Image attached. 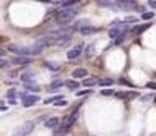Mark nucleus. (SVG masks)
Here are the masks:
<instances>
[{
    "label": "nucleus",
    "instance_id": "obj_17",
    "mask_svg": "<svg viewBox=\"0 0 156 136\" xmlns=\"http://www.w3.org/2000/svg\"><path fill=\"white\" fill-rule=\"evenodd\" d=\"M114 96L119 97V99H127V97H130V92H127V91H117V92H114Z\"/></svg>",
    "mask_w": 156,
    "mask_h": 136
},
{
    "label": "nucleus",
    "instance_id": "obj_16",
    "mask_svg": "<svg viewBox=\"0 0 156 136\" xmlns=\"http://www.w3.org/2000/svg\"><path fill=\"white\" fill-rule=\"evenodd\" d=\"M94 84H98V78H86V80L83 81V86H88V87H91Z\"/></svg>",
    "mask_w": 156,
    "mask_h": 136
},
{
    "label": "nucleus",
    "instance_id": "obj_18",
    "mask_svg": "<svg viewBox=\"0 0 156 136\" xmlns=\"http://www.w3.org/2000/svg\"><path fill=\"white\" fill-rule=\"evenodd\" d=\"M68 133V128H65V126H62V128H57L55 130V136H65Z\"/></svg>",
    "mask_w": 156,
    "mask_h": 136
},
{
    "label": "nucleus",
    "instance_id": "obj_30",
    "mask_svg": "<svg viewBox=\"0 0 156 136\" xmlns=\"http://www.w3.org/2000/svg\"><path fill=\"white\" fill-rule=\"evenodd\" d=\"M124 39H125V36H124V37H119V39H115V41H114V44H115V46H119V44H120L122 41H124Z\"/></svg>",
    "mask_w": 156,
    "mask_h": 136
},
{
    "label": "nucleus",
    "instance_id": "obj_10",
    "mask_svg": "<svg viewBox=\"0 0 156 136\" xmlns=\"http://www.w3.org/2000/svg\"><path fill=\"white\" fill-rule=\"evenodd\" d=\"M86 76H88V71L85 70V68H76V70L73 71V78H75V81L80 80V78H86Z\"/></svg>",
    "mask_w": 156,
    "mask_h": 136
},
{
    "label": "nucleus",
    "instance_id": "obj_25",
    "mask_svg": "<svg viewBox=\"0 0 156 136\" xmlns=\"http://www.w3.org/2000/svg\"><path fill=\"white\" fill-rule=\"evenodd\" d=\"M119 83H124L125 86H132V83H130V81H127L125 78H119Z\"/></svg>",
    "mask_w": 156,
    "mask_h": 136
},
{
    "label": "nucleus",
    "instance_id": "obj_7",
    "mask_svg": "<svg viewBox=\"0 0 156 136\" xmlns=\"http://www.w3.org/2000/svg\"><path fill=\"white\" fill-rule=\"evenodd\" d=\"M58 123H60V118L58 117H51V118L46 120V128H52V130H57L58 128Z\"/></svg>",
    "mask_w": 156,
    "mask_h": 136
},
{
    "label": "nucleus",
    "instance_id": "obj_5",
    "mask_svg": "<svg viewBox=\"0 0 156 136\" xmlns=\"http://www.w3.org/2000/svg\"><path fill=\"white\" fill-rule=\"evenodd\" d=\"M127 34V29H124V28H111L109 29V37L111 39H119V37H124Z\"/></svg>",
    "mask_w": 156,
    "mask_h": 136
},
{
    "label": "nucleus",
    "instance_id": "obj_6",
    "mask_svg": "<svg viewBox=\"0 0 156 136\" xmlns=\"http://www.w3.org/2000/svg\"><path fill=\"white\" fill-rule=\"evenodd\" d=\"M81 52H83V44H78V46H75L73 50H70L67 53V58L68 60H75V58H78L81 55Z\"/></svg>",
    "mask_w": 156,
    "mask_h": 136
},
{
    "label": "nucleus",
    "instance_id": "obj_31",
    "mask_svg": "<svg viewBox=\"0 0 156 136\" xmlns=\"http://www.w3.org/2000/svg\"><path fill=\"white\" fill-rule=\"evenodd\" d=\"M5 53H7V50H3V49L0 47V58H3V57H5Z\"/></svg>",
    "mask_w": 156,
    "mask_h": 136
},
{
    "label": "nucleus",
    "instance_id": "obj_8",
    "mask_svg": "<svg viewBox=\"0 0 156 136\" xmlns=\"http://www.w3.org/2000/svg\"><path fill=\"white\" fill-rule=\"evenodd\" d=\"M81 34H85V36H88V34H94L99 31V28H96V26H81L80 29H78Z\"/></svg>",
    "mask_w": 156,
    "mask_h": 136
},
{
    "label": "nucleus",
    "instance_id": "obj_13",
    "mask_svg": "<svg viewBox=\"0 0 156 136\" xmlns=\"http://www.w3.org/2000/svg\"><path fill=\"white\" fill-rule=\"evenodd\" d=\"M98 84L99 86H111V84H114V80L112 78H102V80H98Z\"/></svg>",
    "mask_w": 156,
    "mask_h": 136
},
{
    "label": "nucleus",
    "instance_id": "obj_14",
    "mask_svg": "<svg viewBox=\"0 0 156 136\" xmlns=\"http://www.w3.org/2000/svg\"><path fill=\"white\" fill-rule=\"evenodd\" d=\"M63 84H65V81H60V80H57V81H54L51 86H49V91H55L58 89V87H62Z\"/></svg>",
    "mask_w": 156,
    "mask_h": 136
},
{
    "label": "nucleus",
    "instance_id": "obj_29",
    "mask_svg": "<svg viewBox=\"0 0 156 136\" xmlns=\"http://www.w3.org/2000/svg\"><path fill=\"white\" fill-rule=\"evenodd\" d=\"M3 66H7V60H5V58H0V68H3Z\"/></svg>",
    "mask_w": 156,
    "mask_h": 136
},
{
    "label": "nucleus",
    "instance_id": "obj_9",
    "mask_svg": "<svg viewBox=\"0 0 156 136\" xmlns=\"http://www.w3.org/2000/svg\"><path fill=\"white\" fill-rule=\"evenodd\" d=\"M12 62L15 63V65H26V63H31L33 62V58L31 57H15Z\"/></svg>",
    "mask_w": 156,
    "mask_h": 136
},
{
    "label": "nucleus",
    "instance_id": "obj_26",
    "mask_svg": "<svg viewBox=\"0 0 156 136\" xmlns=\"http://www.w3.org/2000/svg\"><path fill=\"white\" fill-rule=\"evenodd\" d=\"M86 53H88V55H93V53H94V47L90 46V47L86 49Z\"/></svg>",
    "mask_w": 156,
    "mask_h": 136
},
{
    "label": "nucleus",
    "instance_id": "obj_12",
    "mask_svg": "<svg viewBox=\"0 0 156 136\" xmlns=\"http://www.w3.org/2000/svg\"><path fill=\"white\" fill-rule=\"evenodd\" d=\"M65 84H67L68 89H78V87H80V83L75 81V80H67Z\"/></svg>",
    "mask_w": 156,
    "mask_h": 136
},
{
    "label": "nucleus",
    "instance_id": "obj_19",
    "mask_svg": "<svg viewBox=\"0 0 156 136\" xmlns=\"http://www.w3.org/2000/svg\"><path fill=\"white\" fill-rule=\"evenodd\" d=\"M44 65H46L47 68H51V70H54V71H57L58 68H60V65H57V63H51V62H44Z\"/></svg>",
    "mask_w": 156,
    "mask_h": 136
},
{
    "label": "nucleus",
    "instance_id": "obj_28",
    "mask_svg": "<svg viewBox=\"0 0 156 136\" xmlns=\"http://www.w3.org/2000/svg\"><path fill=\"white\" fill-rule=\"evenodd\" d=\"M55 105L63 107V105H67V100H63V99H62V100H57V102H55Z\"/></svg>",
    "mask_w": 156,
    "mask_h": 136
},
{
    "label": "nucleus",
    "instance_id": "obj_21",
    "mask_svg": "<svg viewBox=\"0 0 156 136\" xmlns=\"http://www.w3.org/2000/svg\"><path fill=\"white\" fill-rule=\"evenodd\" d=\"M15 96H18V92H16V89H10V91L7 92V97H8L10 100H13V97H15Z\"/></svg>",
    "mask_w": 156,
    "mask_h": 136
},
{
    "label": "nucleus",
    "instance_id": "obj_11",
    "mask_svg": "<svg viewBox=\"0 0 156 136\" xmlns=\"http://www.w3.org/2000/svg\"><path fill=\"white\" fill-rule=\"evenodd\" d=\"M34 76H36V73H34V71H26V73H23V75H21V80L28 84V83H33Z\"/></svg>",
    "mask_w": 156,
    "mask_h": 136
},
{
    "label": "nucleus",
    "instance_id": "obj_2",
    "mask_svg": "<svg viewBox=\"0 0 156 136\" xmlns=\"http://www.w3.org/2000/svg\"><path fill=\"white\" fill-rule=\"evenodd\" d=\"M33 130H34V121L26 120L24 123H21L20 126H16V128L13 130V134L12 136H26V134L31 133Z\"/></svg>",
    "mask_w": 156,
    "mask_h": 136
},
{
    "label": "nucleus",
    "instance_id": "obj_22",
    "mask_svg": "<svg viewBox=\"0 0 156 136\" xmlns=\"http://www.w3.org/2000/svg\"><path fill=\"white\" fill-rule=\"evenodd\" d=\"M62 97H63V96H54V97H51V99H47V100H46V104H52V102L62 100Z\"/></svg>",
    "mask_w": 156,
    "mask_h": 136
},
{
    "label": "nucleus",
    "instance_id": "obj_1",
    "mask_svg": "<svg viewBox=\"0 0 156 136\" xmlns=\"http://www.w3.org/2000/svg\"><path fill=\"white\" fill-rule=\"evenodd\" d=\"M78 7H73L70 10H60V12L57 13V21L58 23H62V24H65V23H70L73 18L76 16V13H78Z\"/></svg>",
    "mask_w": 156,
    "mask_h": 136
},
{
    "label": "nucleus",
    "instance_id": "obj_32",
    "mask_svg": "<svg viewBox=\"0 0 156 136\" xmlns=\"http://www.w3.org/2000/svg\"><path fill=\"white\" fill-rule=\"evenodd\" d=\"M146 86H148V87H151V89H156V84H154V83H148Z\"/></svg>",
    "mask_w": 156,
    "mask_h": 136
},
{
    "label": "nucleus",
    "instance_id": "obj_24",
    "mask_svg": "<svg viewBox=\"0 0 156 136\" xmlns=\"http://www.w3.org/2000/svg\"><path fill=\"white\" fill-rule=\"evenodd\" d=\"M101 96H114V91H112V89H102L101 91Z\"/></svg>",
    "mask_w": 156,
    "mask_h": 136
},
{
    "label": "nucleus",
    "instance_id": "obj_23",
    "mask_svg": "<svg viewBox=\"0 0 156 136\" xmlns=\"http://www.w3.org/2000/svg\"><path fill=\"white\" fill-rule=\"evenodd\" d=\"M154 16V13H151V12H145V13H141V19H151Z\"/></svg>",
    "mask_w": 156,
    "mask_h": 136
},
{
    "label": "nucleus",
    "instance_id": "obj_15",
    "mask_svg": "<svg viewBox=\"0 0 156 136\" xmlns=\"http://www.w3.org/2000/svg\"><path fill=\"white\" fill-rule=\"evenodd\" d=\"M148 28H150V24H143V26H135L133 29H132V32H133V34H141L143 31H146Z\"/></svg>",
    "mask_w": 156,
    "mask_h": 136
},
{
    "label": "nucleus",
    "instance_id": "obj_20",
    "mask_svg": "<svg viewBox=\"0 0 156 136\" xmlns=\"http://www.w3.org/2000/svg\"><path fill=\"white\" fill-rule=\"evenodd\" d=\"M24 87L29 91H33V92H37L39 91V86H34V83H28V84H24Z\"/></svg>",
    "mask_w": 156,
    "mask_h": 136
},
{
    "label": "nucleus",
    "instance_id": "obj_33",
    "mask_svg": "<svg viewBox=\"0 0 156 136\" xmlns=\"http://www.w3.org/2000/svg\"><path fill=\"white\" fill-rule=\"evenodd\" d=\"M0 110H2V112H3V110H7V107H5V105L2 104V102H0Z\"/></svg>",
    "mask_w": 156,
    "mask_h": 136
},
{
    "label": "nucleus",
    "instance_id": "obj_35",
    "mask_svg": "<svg viewBox=\"0 0 156 136\" xmlns=\"http://www.w3.org/2000/svg\"><path fill=\"white\" fill-rule=\"evenodd\" d=\"M154 104H156V97H154Z\"/></svg>",
    "mask_w": 156,
    "mask_h": 136
},
{
    "label": "nucleus",
    "instance_id": "obj_4",
    "mask_svg": "<svg viewBox=\"0 0 156 136\" xmlns=\"http://www.w3.org/2000/svg\"><path fill=\"white\" fill-rule=\"evenodd\" d=\"M76 120H78V109H75V110H73V112H72L70 115H68V117H65V118H63V126H65V128H68V130H70L72 126H73V125L76 123Z\"/></svg>",
    "mask_w": 156,
    "mask_h": 136
},
{
    "label": "nucleus",
    "instance_id": "obj_34",
    "mask_svg": "<svg viewBox=\"0 0 156 136\" xmlns=\"http://www.w3.org/2000/svg\"><path fill=\"white\" fill-rule=\"evenodd\" d=\"M148 5H150V7H153V8H156V2H150Z\"/></svg>",
    "mask_w": 156,
    "mask_h": 136
},
{
    "label": "nucleus",
    "instance_id": "obj_3",
    "mask_svg": "<svg viewBox=\"0 0 156 136\" xmlns=\"http://www.w3.org/2000/svg\"><path fill=\"white\" fill-rule=\"evenodd\" d=\"M20 97L23 99V105L24 107H31V105H34V104H37L39 102V96H36V94H18Z\"/></svg>",
    "mask_w": 156,
    "mask_h": 136
},
{
    "label": "nucleus",
    "instance_id": "obj_27",
    "mask_svg": "<svg viewBox=\"0 0 156 136\" xmlns=\"http://www.w3.org/2000/svg\"><path fill=\"white\" fill-rule=\"evenodd\" d=\"M86 94H91L90 89H85V91H78V96H86Z\"/></svg>",
    "mask_w": 156,
    "mask_h": 136
}]
</instances>
